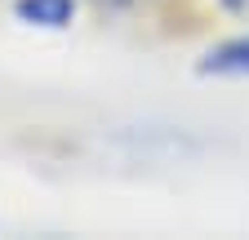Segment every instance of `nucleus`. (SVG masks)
Returning a JSON list of instances; mask_svg holds the SVG:
<instances>
[{"label": "nucleus", "mask_w": 249, "mask_h": 240, "mask_svg": "<svg viewBox=\"0 0 249 240\" xmlns=\"http://www.w3.org/2000/svg\"><path fill=\"white\" fill-rule=\"evenodd\" d=\"M200 71L205 76H249V36L209 49L205 63H200Z\"/></svg>", "instance_id": "f257e3e1"}, {"label": "nucleus", "mask_w": 249, "mask_h": 240, "mask_svg": "<svg viewBox=\"0 0 249 240\" xmlns=\"http://www.w3.org/2000/svg\"><path fill=\"white\" fill-rule=\"evenodd\" d=\"M76 0H18V18L31 27H67Z\"/></svg>", "instance_id": "f03ea898"}, {"label": "nucleus", "mask_w": 249, "mask_h": 240, "mask_svg": "<svg viewBox=\"0 0 249 240\" xmlns=\"http://www.w3.org/2000/svg\"><path fill=\"white\" fill-rule=\"evenodd\" d=\"M223 9L236 14V18H249V0H223Z\"/></svg>", "instance_id": "7ed1b4c3"}, {"label": "nucleus", "mask_w": 249, "mask_h": 240, "mask_svg": "<svg viewBox=\"0 0 249 240\" xmlns=\"http://www.w3.org/2000/svg\"><path fill=\"white\" fill-rule=\"evenodd\" d=\"M103 5H129V0H103Z\"/></svg>", "instance_id": "20e7f679"}]
</instances>
